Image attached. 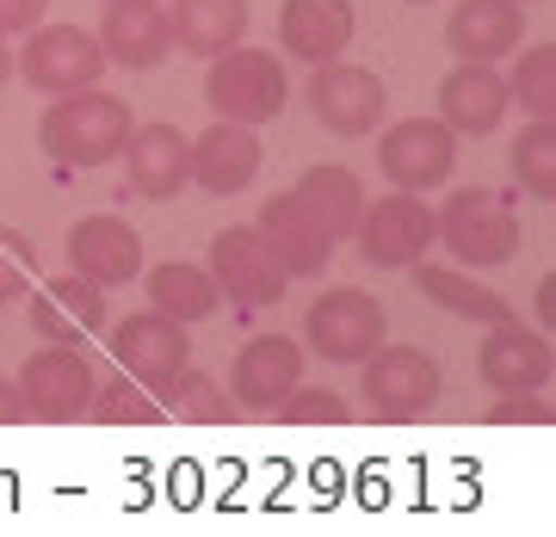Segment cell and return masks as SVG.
<instances>
[{
	"instance_id": "obj_1",
	"label": "cell",
	"mask_w": 556,
	"mask_h": 537,
	"mask_svg": "<svg viewBox=\"0 0 556 537\" xmlns=\"http://www.w3.org/2000/svg\"><path fill=\"white\" fill-rule=\"evenodd\" d=\"M130 130H137V118H130V105L118 93L80 87V93L50 100V112L38 124V142H43V155L62 161V167H105V161L124 155Z\"/></svg>"
},
{
	"instance_id": "obj_2",
	"label": "cell",
	"mask_w": 556,
	"mask_h": 537,
	"mask_svg": "<svg viewBox=\"0 0 556 537\" xmlns=\"http://www.w3.org/2000/svg\"><path fill=\"white\" fill-rule=\"evenodd\" d=\"M433 222H439L445 254L477 266V272H495V266H507L519 254V210L495 186H457L452 199L433 210Z\"/></svg>"
},
{
	"instance_id": "obj_3",
	"label": "cell",
	"mask_w": 556,
	"mask_h": 537,
	"mask_svg": "<svg viewBox=\"0 0 556 537\" xmlns=\"http://www.w3.org/2000/svg\"><path fill=\"white\" fill-rule=\"evenodd\" d=\"M204 105L229 124H260L285 118V105H291V80H285V62L273 50H223L211 56V75H204Z\"/></svg>"
},
{
	"instance_id": "obj_4",
	"label": "cell",
	"mask_w": 556,
	"mask_h": 537,
	"mask_svg": "<svg viewBox=\"0 0 556 537\" xmlns=\"http://www.w3.org/2000/svg\"><path fill=\"white\" fill-rule=\"evenodd\" d=\"M358 396L378 420H427L445 396L439 358L420 346H378L371 358H358Z\"/></svg>"
},
{
	"instance_id": "obj_5",
	"label": "cell",
	"mask_w": 556,
	"mask_h": 537,
	"mask_svg": "<svg viewBox=\"0 0 556 537\" xmlns=\"http://www.w3.org/2000/svg\"><path fill=\"white\" fill-rule=\"evenodd\" d=\"M13 68L25 75V87H38L43 100H62V93H80V87H100L105 50L80 25H31Z\"/></svg>"
},
{
	"instance_id": "obj_6",
	"label": "cell",
	"mask_w": 556,
	"mask_h": 537,
	"mask_svg": "<svg viewBox=\"0 0 556 537\" xmlns=\"http://www.w3.org/2000/svg\"><path fill=\"white\" fill-rule=\"evenodd\" d=\"M303 346L321 358V365H358L383 346V303L371 291H321L303 316Z\"/></svg>"
},
{
	"instance_id": "obj_7",
	"label": "cell",
	"mask_w": 556,
	"mask_h": 537,
	"mask_svg": "<svg viewBox=\"0 0 556 537\" xmlns=\"http://www.w3.org/2000/svg\"><path fill=\"white\" fill-rule=\"evenodd\" d=\"M358 254H365V266H383V272H402V266H415V259H427V247L439 241V222H433V204L420 199V192H390V199L365 204L358 210Z\"/></svg>"
},
{
	"instance_id": "obj_8",
	"label": "cell",
	"mask_w": 556,
	"mask_h": 537,
	"mask_svg": "<svg viewBox=\"0 0 556 537\" xmlns=\"http://www.w3.org/2000/svg\"><path fill=\"white\" fill-rule=\"evenodd\" d=\"M211 279L236 309H278L285 291H291V272L278 266V254L266 247L254 222H236L211 241Z\"/></svg>"
},
{
	"instance_id": "obj_9",
	"label": "cell",
	"mask_w": 556,
	"mask_h": 537,
	"mask_svg": "<svg viewBox=\"0 0 556 537\" xmlns=\"http://www.w3.org/2000/svg\"><path fill=\"white\" fill-rule=\"evenodd\" d=\"M303 100L316 112V124L328 137H371L390 112V93H383V80L371 68H358V62H316V75L303 87Z\"/></svg>"
},
{
	"instance_id": "obj_10",
	"label": "cell",
	"mask_w": 556,
	"mask_h": 537,
	"mask_svg": "<svg viewBox=\"0 0 556 537\" xmlns=\"http://www.w3.org/2000/svg\"><path fill=\"white\" fill-rule=\"evenodd\" d=\"M20 401L25 420H50V426H68V420L87 414L93 401V365H87V346H50L43 340L38 353L20 365Z\"/></svg>"
},
{
	"instance_id": "obj_11",
	"label": "cell",
	"mask_w": 556,
	"mask_h": 537,
	"mask_svg": "<svg viewBox=\"0 0 556 537\" xmlns=\"http://www.w3.org/2000/svg\"><path fill=\"white\" fill-rule=\"evenodd\" d=\"M112 358H118L124 378L149 383V389H167V383L192 365V334H186V321L161 316V309H137V316H124L112 334H105Z\"/></svg>"
},
{
	"instance_id": "obj_12",
	"label": "cell",
	"mask_w": 556,
	"mask_h": 537,
	"mask_svg": "<svg viewBox=\"0 0 556 537\" xmlns=\"http://www.w3.org/2000/svg\"><path fill=\"white\" fill-rule=\"evenodd\" d=\"M378 167L390 186L402 192H433L445 186L457 167V137L445 118H402L396 130H383L378 142Z\"/></svg>"
},
{
	"instance_id": "obj_13",
	"label": "cell",
	"mask_w": 556,
	"mask_h": 537,
	"mask_svg": "<svg viewBox=\"0 0 556 537\" xmlns=\"http://www.w3.org/2000/svg\"><path fill=\"white\" fill-rule=\"evenodd\" d=\"M62 254H68V272L93 279L100 291H118V284L142 279V235L124 217H112V210L80 217L68 229V241H62Z\"/></svg>"
},
{
	"instance_id": "obj_14",
	"label": "cell",
	"mask_w": 556,
	"mask_h": 537,
	"mask_svg": "<svg viewBox=\"0 0 556 537\" xmlns=\"http://www.w3.org/2000/svg\"><path fill=\"white\" fill-rule=\"evenodd\" d=\"M118 161H124V174H130V186L155 204L179 199L192 186V137L179 124H137Z\"/></svg>"
},
{
	"instance_id": "obj_15",
	"label": "cell",
	"mask_w": 556,
	"mask_h": 537,
	"mask_svg": "<svg viewBox=\"0 0 556 537\" xmlns=\"http://www.w3.org/2000/svg\"><path fill=\"white\" fill-rule=\"evenodd\" d=\"M254 229L266 235V247L278 254V266H285L291 279H321V272H328V259H334L328 229L309 217V204H303L298 192H278V199L260 204Z\"/></svg>"
},
{
	"instance_id": "obj_16",
	"label": "cell",
	"mask_w": 556,
	"mask_h": 537,
	"mask_svg": "<svg viewBox=\"0 0 556 537\" xmlns=\"http://www.w3.org/2000/svg\"><path fill=\"white\" fill-rule=\"evenodd\" d=\"M507 105V75L495 62H457L439 80V118L452 124V137H495Z\"/></svg>"
},
{
	"instance_id": "obj_17",
	"label": "cell",
	"mask_w": 556,
	"mask_h": 537,
	"mask_svg": "<svg viewBox=\"0 0 556 537\" xmlns=\"http://www.w3.org/2000/svg\"><path fill=\"white\" fill-rule=\"evenodd\" d=\"M31 328L50 346H93L105 334V291L93 279H80V272L50 279L31 297Z\"/></svg>"
},
{
	"instance_id": "obj_18",
	"label": "cell",
	"mask_w": 556,
	"mask_h": 537,
	"mask_svg": "<svg viewBox=\"0 0 556 537\" xmlns=\"http://www.w3.org/2000/svg\"><path fill=\"white\" fill-rule=\"evenodd\" d=\"M303 346L291 334H260L236 353V371H229V389H236V408H278L303 383Z\"/></svg>"
},
{
	"instance_id": "obj_19",
	"label": "cell",
	"mask_w": 556,
	"mask_h": 537,
	"mask_svg": "<svg viewBox=\"0 0 556 537\" xmlns=\"http://www.w3.org/2000/svg\"><path fill=\"white\" fill-rule=\"evenodd\" d=\"M260 167H266V149H260V130H248V124L217 118L199 142H192V179H199L211 199L248 192L260 179Z\"/></svg>"
},
{
	"instance_id": "obj_20",
	"label": "cell",
	"mask_w": 556,
	"mask_h": 537,
	"mask_svg": "<svg viewBox=\"0 0 556 537\" xmlns=\"http://www.w3.org/2000/svg\"><path fill=\"white\" fill-rule=\"evenodd\" d=\"M358 13L353 0H285L278 7V43L291 62H334L353 50Z\"/></svg>"
},
{
	"instance_id": "obj_21",
	"label": "cell",
	"mask_w": 556,
	"mask_h": 537,
	"mask_svg": "<svg viewBox=\"0 0 556 537\" xmlns=\"http://www.w3.org/2000/svg\"><path fill=\"white\" fill-rule=\"evenodd\" d=\"M526 38V0H457L445 20V50L457 62H501Z\"/></svg>"
},
{
	"instance_id": "obj_22",
	"label": "cell",
	"mask_w": 556,
	"mask_h": 537,
	"mask_svg": "<svg viewBox=\"0 0 556 537\" xmlns=\"http://www.w3.org/2000/svg\"><path fill=\"white\" fill-rule=\"evenodd\" d=\"M477 371L495 396H514V389H544L556 371V358H551V340L544 334L519 328V321H495L489 340H482V353H477Z\"/></svg>"
},
{
	"instance_id": "obj_23",
	"label": "cell",
	"mask_w": 556,
	"mask_h": 537,
	"mask_svg": "<svg viewBox=\"0 0 556 537\" xmlns=\"http://www.w3.org/2000/svg\"><path fill=\"white\" fill-rule=\"evenodd\" d=\"M93 38H100L105 62H118V68H155L174 50V25H167L161 0H130V7H105V25Z\"/></svg>"
},
{
	"instance_id": "obj_24",
	"label": "cell",
	"mask_w": 556,
	"mask_h": 537,
	"mask_svg": "<svg viewBox=\"0 0 556 537\" xmlns=\"http://www.w3.org/2000/svg\"><path fill=\"white\" fill-rule=\"evenodd\" d=\"M167 25H174V43L186 56L211 62L248 38V0H174Z\"/></svg>"
},
{
	"instance_id": "obj_25",
	"label": "cell",
	"mask_w": 556,
	"mask_h": 537,
	"mask_svg": "<svg viewBox=\"0 0 556 537\" xmlns=\"http://www.w3.org/2000/svg\"><path fill=\"white\" fill-rule=\"evenodd\" d=\"M303 204H309V217L328 229V241H353V229H358V210H365V186H358L346 167H334V161H316L309 174L291 186Z\"/></svg>"
},
{
	"instance_id": "obj_26",
	"label": "cell",
	"mask_w": 556,
	"mask_h": 537,
	"mask_svg": "<svg viewBox=\"0 0 556 537\" xmlns=\"http://www.w3.org/2000/svg\"><path fill=\"white\" fill-rule=\"evenodd\" d=\"M149 309H161V316H174L192 328V321H211L223 309V291L192 259H161L155 272H149Z\"/></svg>"
},
{
	"instance_id": "obj_27",
	"label": "cell",
	"mask_w": 556,
	"mask_h": 537,
	"mask_svg": "<svg viewBox=\"0 0 556 537\" xmlns=\"http://www.w3.org/2000/svg\"><path fill=\"white\" fill-rule=\"evenodd\" d=\"M408 272H415L420 297H433L439 309H452V316L482 321V328H495V321H514L507 297H501V291H489V284H477L470 272H452V266H427V259H415Z\"/></svg>"
},
{
	"instance_id": "obj_28",
	"label": "cell",
	"mask_w": 556,
	"mask_h": 537,
	"mask_svg": "<svg viewBox=\"0 0 556 537\" xmlns=\"http://www.w3.org/2000/svg\"><path fill=\"white\" fill-rule=\"evenodd\" d=\"M87 414L105 420V426H155V420H167V408H161V396L149 389V383L137 378H105L93 383V401H87Z\"/></svg>"
},
{
	"instance_id": "obj_29",
	"label": "cell",
	"mask_w": 556,
	"mask_h": 537,
	"mask_svg": "<svg viewBox=\"0 0 556 537\" xmlns=\"http://www.w3.org/2000/svg\"><path fill=\"white\" fill-rule=\"evenodd\" d=\"M161 408H167L174 420H186V426H229V420H236V401L223 396L204 371H192V365L161 389Z\"/></svg>"
},
{
	"instance_id": "obj_30",
	"label": "cell",
	"mask_w": 556,
	"mask_h": 537,
	"mask_svg": "<svg viewBox=\"0 0 556 537\" xmlns=\"http://www.w3.org/2000/svg\"><path fill=\"white\" fill-rule=\"evenodd\" d=\"M514 179L519 192L556 204V118H532L514 137Z\"/></svg>"
},
{
	"instance_id": "obj_31",
	"label": "cell",
	"mask_w": 556,
	"mask_h": 537,
	"mask_svg": "<svg viewBox=\"0 0 556 537\" xmlns=\"http://www.w3.org/2000/svg\"><path fill=\"white\" fill-rule=\"evenodd\" d=\"M507 100L526 118H556V43H532L507 75Z\"/></svg>"
},
{
	"instance_id": "obj_32",
	"label": "cell",
	"mask_w": 556,
	"mask_h": 537,
	"mask_svg": "<svg viewBox=\"0 0 556 537\" xmlns=\"http://www.w3.org/2000/svg\"><path fill=\"white\" fill-rule=\"evenodd\" d=\"M273 414L285 420V426H346V420H353V401L334 396V389H316V383H298Z\"/></svg>"
},
{
	"instance_id": "obj_33",
	"label": "cell",
	"mask_w": 556,
	"mask_h": 537,
	"mask_svg": "<svg viewBox=\"0 0 556 537\" xmlns=\"http://www.w3.org/2000/svg\"><path fill=\"white\" fill-rule=\"evenodd\" d=\"M31 272H38V254H31V241L25 235H7L0 229V309L7 303H20L31 291Z\"/></svg>"
},
{
	"instance_id": "obj_34",
	"label": "cell",
	"mask_w": 556,
	"mask_h": 537,
	"mask_svg": "<svg viewBox=\"0 0 556 537\" xmlns=\"http://www.w3.org/2000/svg\"><path fill=\"white\" fill-rule=\"evenodd\" d=\"M489 420H495V426H551L556 408L551 401H538V389H514V396H495Z\"/></svg>"
},
{
	"instance_id": "obj_35",
	"label": "cell",
	"mask_w": 556,
	"mask_h": 537,
	"mask_svg": "<svg viewBox=\"0 0 556 537\" xmlns=\"http://www.w3.org/2000/svg\"><path fill=\"white\" fill-rule=\"evenodd\" d=\"M43 7L50 0H0V38H20V31L43 25Z\"/></svg>"
},
{
	"instance_id": "obj_36",
	"label": "cell",
	"mask_w": 556,
	"mask_h": 537,
	"mask_svg": "<svg viewBox=\"0 0 556 537\" xmlns=\"http://www.w3.org/2000/svg\"><path fill=\"white\" fill-rule=\"evenodd\" d=\"M13 420H25V401H20V383L0 378V426H13Z\"/></svg>"
},
{
	"instance_id": "obj_37",
	"label": "cell",
	"mask_w": 556,
	"mask_h": 537,
	"mask_svg": "<svg viewBox=\"0 0 556 537\" xmlns=\"http://www.w3.org/2000/svg\"><path fill=\"white\" fill-rule=\"evenodd\" d=\"M538 321H544V328L556 334V272H551L544 284H538Z\"/></svg>"
},
{
	"instance_id": "obj_38",
	"label": "cell",
	"mask_w": 556,
	"mask_h": 537,
	"mask_svg": "<svg viewBox=\"0 0 556 537\" xmlns=\"http://www.w3.org/2000/svg\"><path fill=\"white\" fill-rule=\"evenodd\" d=\"M7 75H13V50H7V38H0V87H7Z\"/></svg>"
},
{
	"instance_id": "obj_39",
	"label": "cell",
	"mask_w": 556,
	"mask_h": 537,
	"mask_svg": "<svg viewBox=\"0 0 556 537\" xmlns=\"http://www.w3.org/2000/svg\"><path fill=\"white\" fill-rule=\"evenodd\" d=\"M105 7H130V0H105Z\"/></svg>"
},
{
	"instance_id": "obj_40",
	"label": "cell",
	"mask_w": 556,
	"mask_h": 537,
	"mask_svg": "<svg viewBox=\"0 0 556 537\" xmlns=\"http://www.w3.org/2000/svg\"><path fill=\"white\" fill-rule=\"evenodd\" d=\"M408 7H433V0H408Z\"/></svg>"
},
{
	"instance_id": "obj_41",
	"label": "cell",
	"mask_w": 556,
	"mask_h": 537,
	"mask_svg": "<svg viewBox=\"0 0 556 537\" xmlns=\"http://www.w3.org/2000/svg\"><path fill=\"white\" fill-rule=\"evenodd\" d=\"M526 7H532V0H526Z\"/></svg>"
}]
</instances>
